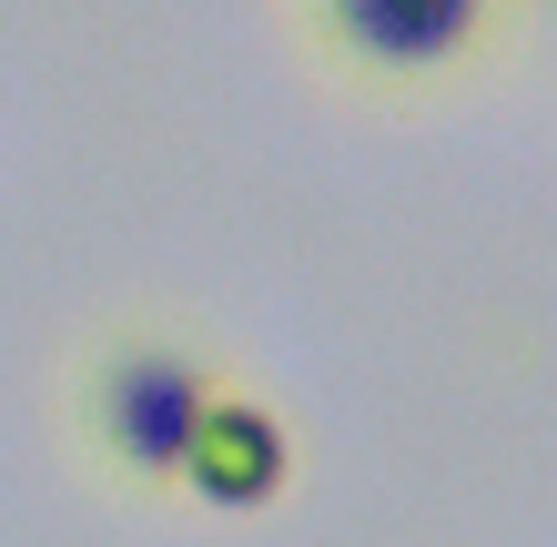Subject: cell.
<instances>
[{"label": "cell", "instance_id": "2", "mask_svg": "<svg viewBox=\"0 0 557 547\" xmlns=\"http://www.w3.org/2000/svg\"><path fill=\"white\" fill-rule=\"evenodd\" d=\"M305 72L375 112H425L497 82L528 41V0H284Z\"/></svg>", "mask_w": 557, "mask_h": 547}, {"label": "cell", "instance_id": "1", "mask_svg": "<svg viewBox=\"0 0 557 547\" xmlns=\"http://www.w3.org/2000/svg\"><path fill=\"white\" fill-rule=\"evenodd\" d=\"M213 385H234V375L173 314H102L61 356V457L112 507H173L183 436L213 406Z\"/></svg>", "mask_w": 557, "mask_h": 547}, {"label": "cell", "instance_id": "3", "mask_svg": "<svg viewBox=\"0 0 557 547\" xmlns=\"http://www.w3.org/2000/svg\"><path fill=\"white\" fill-rule=\"evenodd\" d=\"M294 487V426L253 396V385H213V406L193 415V436H183V476H173V497L193 507H213V518H264V507Z\"/></svg>", "mask_w": 557, "mask_h": 547}]
</instances>
